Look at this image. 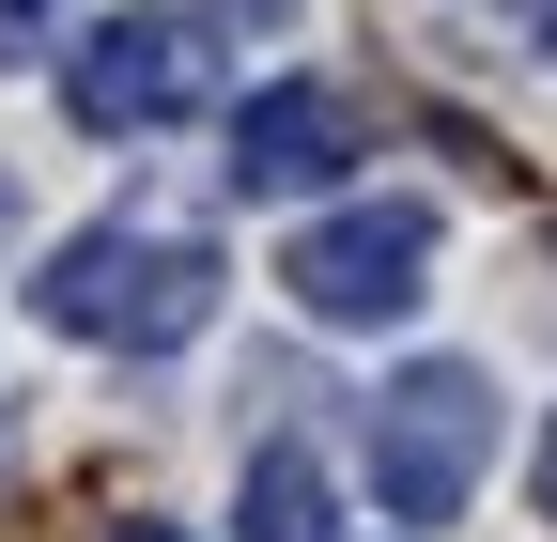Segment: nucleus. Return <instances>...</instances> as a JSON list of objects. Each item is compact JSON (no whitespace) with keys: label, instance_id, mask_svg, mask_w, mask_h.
I'll return each instance as SVG.
<instances>
[{"label":"nucleus","instance_id":"obj_10","mask_svg":"<svg viewBox=\"0 0 557 542\" xmlns=\"http://www.w3.org/2000/svg\"><path fill=\"white\" fill-rule=\"evenodd\" d=\"M542 47H557V16H542Z\"/></svg>","mask_w":557,"mask_h":542},{"label":"nucleus","instance_id":"obj_6","mask_svg":"<svg viewBox=\"0 0 557 542\" xmlns=\"http://www.w3.org/2000/svg\"><path fill=\"white\" fill-rule=\"evenodd\" d=\"M248 542H325V465L295 449V434H263L248 449V512H233Z\"/></svg>","mask_w":557,"mask_h":542},{"label":"nucleus","instance_id":"obj_2","mask_svg":"<svg viewBox=\"0 0 557 542\" xmlns=\"http://www.w3.org/2000/svg\"><path fill=\"white\" fill-rule=\"evenodd\" d=\"M201 94H218V32L171 16V0H124V16L62 32V109H78L94 140H156V124H186Z\"/></svg>","mask_w":557,"mask_h":542},{"label":"nucleus","instance_id":"obj_9","mask_svg":"<svg viewBox=\"0 0 557 542\" xmlns=\"http://www.w3.org/2000/svg\"><path fill=\"white\" fill-rule=\"evenodd\" d=\"M109 542H186V527H109Z\"/></svg>","mask_w":557,"mask_h":542},{"label":"nucleus","instance_id":"obj_3","mask_svg":"<svg viewBox=\"0 0 557 542\" xmlns=\"http://www.w3.org/2000/svg\"><path fill=\"white\" fill-rule=\"evenodd\" d=\"M480 449H496V387H480L465 357L387 372V403H372V496H387V527H449L480 496Z\"/></svg>","mask_w":557,"mask_h":542},{"label":"nucleus","instance_id":"obj_1","mask_svg":"<svg viewBox=\"0 0 557 542\" xmlns=\"http://www.w3.org/2000/svg\"><path fill=\"white\" fill-rule=\"evenodd\" d=\"M32 310L62 325V342L171 357V342H201V310H218V248H201V233H156V218H94V233L47 248Z\"/></svg>","mask_w":557,"mask_h":542},{"label":"nucleus","instance_id":"obj_8","mask_svg":"<svg viewBox=\"0 0 557 542\" xmlns=\"http://www.w3.org/2000/svg\"><path fill=\"white\" fill-rule=\"evenodd\" d=\"M527 496H542V527H557V419H542V465H527Z\"/></svg>","mask_w":557,"mask_h":542},{"label":"nucleus","instance_id":"obj_7","mask_svg":"<svg viewBox=\"0 0 557 542\" xmlns=\"http://www.w3.org/2000/svg\"><path fill=\"white\" fill-rule=\"evenodd\" d=\"M16 47H47V0H0V62H16Z\"/></svg>","mask_w":557,"mask_h":542},{"label":"nucleus","instance_id":"obj_5","mask_svg":"<svg viewBox=\"0 0 557 542\" xmlns=\"http://www.w3.org/2000/svg\"><path fill=\"white\" fill-rule=\"evenodd\" d=\"M341 156H357V109L325 78H263L233 109V201H310V186H341Z\"/></svg>","mask_w":557,"mask_h":542},{"label":"nucleus","instance_id":"obj_4","mask_svg":"<svg viewBox=\"0 0 557 542\" xmlns=\"http://www.w3.org/2000/svg\"><path fill=\"white\" fill-rule=\"evenodd\" d=\"M278 295L310 325H403L434 295V201H341V218H310L278 248Z\"/></svg>","mask_w":557,"mask_h":542}]
</instances>
